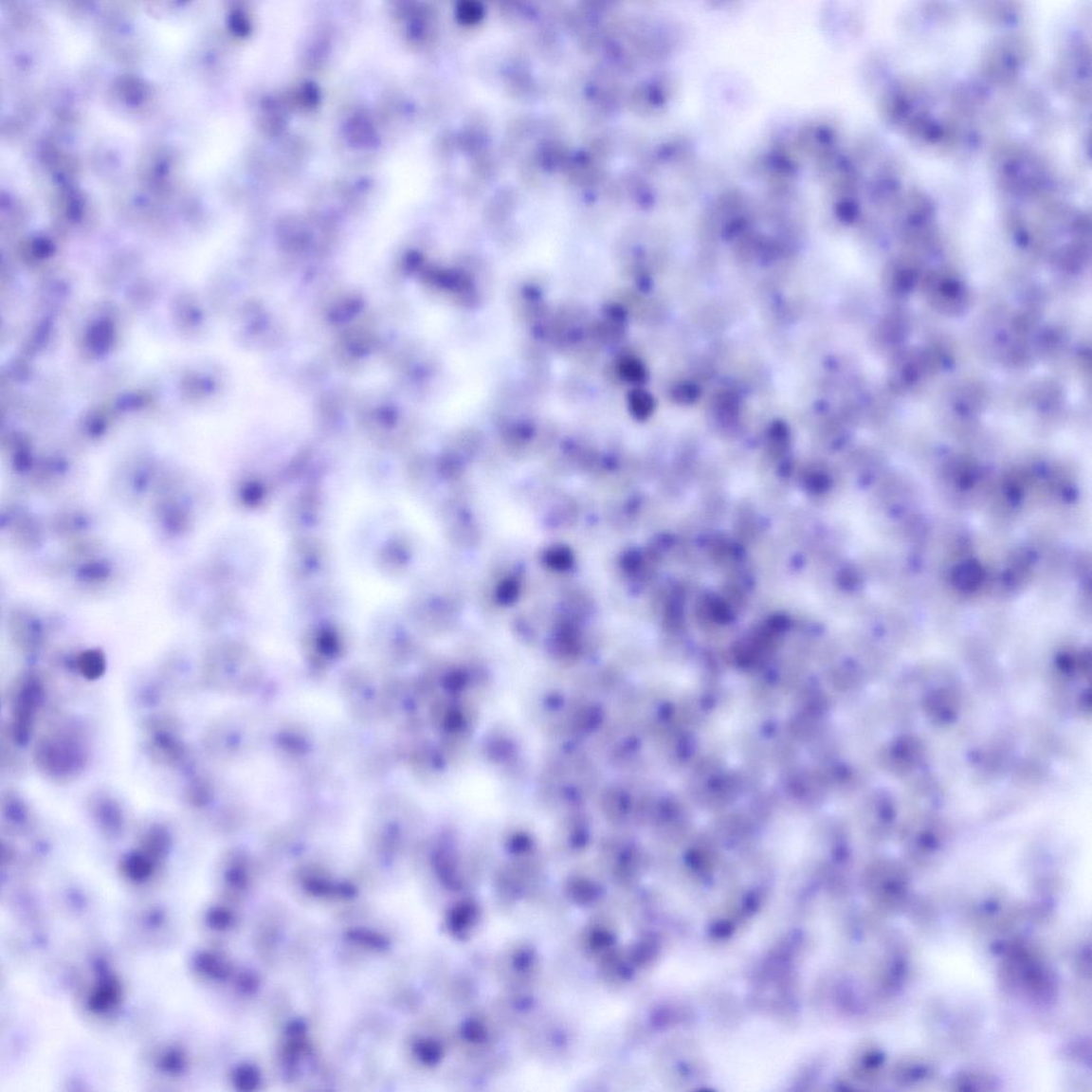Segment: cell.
I'll return each mask as SVG.
<instances>
[{"instance_id": "cell-1", "label": "cell", "mask_w": 1092, "mask_h": 1092, "mask_svg": "<svg viewBox=\"0 0 1092 1092\" xmlns=\"http://www.w3.org/2000/svg\"><path fill=\"white\" fill-rule=\"evenodd\" d=\"M33 763L47 779L73 781L84 772L90 758L87 736L75 723H63L47 730L34 744Z\"/></svg>"}, {"instance_id": "cell-2", "label": "cell", "mask_w": 1092, "mask_h": 1092, "mask_svg": "<svg viewBox=\"0 0 1092 1092\" xmlns=\"http://www.w3.org/2000/svg\"><path fill=\"white\" fill-rule=\"evenodd\" d=\"M46 686L36 673H26L17 679L9 696L10 721L8 737L14 744L23 747L28 744L45 703Z\"/></svg>"}, {"instance_id": "cell-3", "label": "cell", "mask_w": 1092, "mask_h": 1092, "mask_svg": "<svg viewBox=\"0 0 1092 1092\" xmlns=\"http://www.w3.org/2000/svg\"><path fill=\"white\" fill-rule=\"evenodd\" d=\"M145 749L153 762L178 770L185 767L190 753L179 737L177 724L169 717H152L144 723Z\"/></svg>"}, {"instance_id": "cell-4", "label": "cell", "mask_w": 1092, "mask_h": 1092, "mask_svg": "<svg viewBox=\"0 0 1092 1092\" xmlns=\"http://www.w3.org/2000/svg\"><path fill=\"white\" fill-rule=\"evenodd\" d=\"M88 812L97 828L115 838L125 828V814L119 802L106 792H93L87 802Z\"/></svg>"}, {"instance_id": "cell-5", "label": "cell", "mask_w": 1092, "mask_h": 1092, "mask_svg": "<svg viewBox=\"0 0 1092 1092\" xmlns=\"http://www.w3.org/2000/svg\"><path fill=\"white\" fill-rule=\"evenodd\" d=\"M0 814H2L3 828H8L9 831L20 833L28 829L32 825V816L28 806L13 792L3 793Z\"/></svg>"}, {"instance_id": "cell-6", "label": "cell", "mask_w": 1092, "mask_h": 1092, "mask_svg": "<svg viewBox=\"0 0 1092 1092\" xmlns=\"http://www.w3.org/2000/svg\"><path fill=\"white\" fill-rule=\"evenodd\" d=\"M211 796V788L207 779L203 776L193 775L187 782L185 789V798L188 805L194 809L201 810L209 804Z\"/></svg>"}, {"instance_id": "cell-7", "label": "cell", "mask_w": 1092, "mask_h": 1092, "mask_svg": "<svg viewBox=\"0 0 1092 1092\" xmlns=\"http://www.w3.org/2000/svg\"><path fill=\"white\" fill-rule=\"evenodd\" d=\"M77 668L84 679L97 681L104 676L106 662L104 656L98 651H87L80 656Z\"/></svg>"}, {"instance_id": "cell-8", "label": "cell", "mask_w": 1092, "mask_h": 1092, "mask_svg": "<svg viewBox=\"0 0 1092 1092\" xmlns=\"http://www.w3.org/2000/svg\"><path fill=\"white\" fill-rule=\"evenodd\" d=\"M634 411L639 416L646 415L651 410V401L644 394H637L633 398Z\"/></svg>"}]
</instances>
